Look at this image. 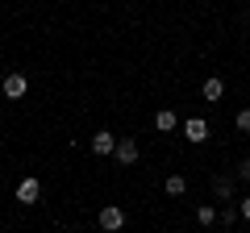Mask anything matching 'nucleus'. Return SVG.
<instances>
[{"label": "nucleus", "mask_w": 250, "mask_h": 233, "mask_svg": "<svg viewBox=\"0 0 250 233\" xmlns=\"http://www.w3.org/2000/svg\"><path fill=\"white\" fill-rule=\"evenodd\" d=\"M233 125H238V129H242V134H250V108H242V113H238V116H233Z\"/></svg>", "instance_id": "obj_12"}, {"label": "nucleus", "mask_w": 250, "mask_h": 233, "mask_svg": "<svg viewBox=\"0 0 250 233\" xmlns=\"http://www.w3.org/2000/svg\"><path fill=\"white\" fill-rule=\"evenodd\" d=\"M217 216H221V213H217V208H213V204H200V208H196V221H200V225H205V229H208V225H213V221H217Z\"/></svg>", "instance_id": "obj_11"}, {"label": "nucleus", "mask_w": 250, "mask_h": 233, "mask_svg": "<svg viewBox=\"0 0 250 233\" xmlns=\"http://www.w3.org/2000/svg\"><path fill=\"white\" fill-rule=\"evenodd\" d=\"M0 88H4V96H9V100H21V96L29 92V79L13 71V75H4V83H0Z\"/></svg>", "instance_id": "obj_4"}, {"label": "nucleus", "mask_w": 250, "mask_h": 233, "mask_svg": "<svg viewBox=\"0 0 250 233\" xmlns=\"http://www.w3.org/2000/svg\"><path fill=\"white\" fill-rule=\"evenodd\" d=\"M38 196H42V183H38L34 175L17 183V200H21V204H38Z\"/></svg>", "instance_id": "obj_6"}, {"label": "nucleus", "mask_w": 250, "mask_h": 233, "mask_svg": "<svg viewBox=\"0 0 250 233\" xmlns=\"http://www.w3.org/2000/svg\"><path fill=\"white\" fill-rule=\"evenodd\" d=\"M163 188H167V196H184V192H188V179H184V175H167Z\"/></svg>", "instance_id": "obj_8"}, {"label": "nucleus", "mask_w": 250, "mask_h": 233, "mask_svg": "<svg viewBox=\"0 0 250 233\" xmlns=\"http://www.w3.org/2000/svg\"><path fill=\"white\" fill-rule=\"evenodd\" d=\"M113 150H117V134H108V129H100V134H92V154H100V158H108Z\"/></svg>", "instance_id": "obj_5"}, {"label": "nucleus", "mask_w": 250, "mask_h": 233, "mask_svg": "<svg viewBox=\"0 0 250 233\" xmlns=\"http://www.w3.org/2000/svg\"><path fill=\"white\" fill-rule=\"evenodd\" d=\"M213 192H217V200H229L233 196V179H229V175H221V179L213 183Z\"/></svg>", "instance_id": "obj_10"}, {"label": "nucleus", "mask_w": 250, "mask_h": 233, "mask_svg": "<svg viewBox=\"0 0 250 233\" xmlns=\"http://www.w3.org/2000/svg\"><path fill=\"white\" fill-rule=\"evenodd\" d=\"M184 137H188L192 146L208 142V121H205V116H188V121H184Z\"/></svg>", "instance_id": "obj_2"}, {"label": "nucleus", "mask_w": 250, "mask_h": 233, "mask_svg": "<svg viewBox=\"0 0 250 233\" xmlns=\"http://www.w3.org/2000/svg\"><path fill=\"white\" fill-rule=\"evenodd\" d=\"M238 179H250V158H246V162H238Z\"/></svg>", "instance_id": "obj_13"}, {"label": "nucleus", "mask_w": 250, "mask_h": 233, "mask_svg": "<svg viewBox=\"0 0 250 233\" xmlns=\"http://www.w3.org/2000/svg\"><path fill=\"white\" fill-rule=\"evenodd\" d=\"M96 221H100V229H104V233H121V229H125V213H121L117 204H104Z\"/></svg>", "instance_id": "obj_1"}, {"label": "nucleus", "mask_w": 250, "mask_h": 233, "mask_svg": "<svg viewBox=\"0 0 250 233\" xmlns=\"http://www.w3.org/2000/svg\"><path fill=\"white\" fill-rule=\"evenodd\" d=\"M238 208H242V221H250V196H242V204H238Z\"/></svg>", "instance_id": "obj_14"}, {"label": "nucleus", "mask_w": 250, "mask_h": 233, "mask_svg": "<svg viewBox=\"0 0 250 233\" xmlns=\"http://www.w3.org/2000/svg\"><path fill=\"white\" fill-rule=\"evenodd\" d=\"M154 129H163V134H171V129H175V113H171V108H163V113L154 116Z\"/></svg>", "instance_id": "obj_9"}, {"label": "nucleus", "mask_w": 250, "mask_h": 233, "mask_svg": "<svg viewBox=\"0 0 250 233\" xmlns=\"http://www.w3.org/2000/svg\"><path fill=\"white\" fill-rule=\"evenodd\" d=\"M113 158L121 162V167H134V162H138V142H134V137H121L117 150H113Z\"/></svg>", "instance_id": "obj_3"}, {"label": "nucleus", "mask_w": 250, "mask_h": 233, "mask_svg": "<svg viewBox=\"0 0 250 233\" xmlns=\"http://www.w3.org/2000/svg\"><path fill=\"white\" fill-rule=\"evenodd\" d=\"M200 96H205V100H221L225 96V79H221V75H208L205 88H200Z\"/></svg>", "instance_id": "obj_7"}]
</instances>
